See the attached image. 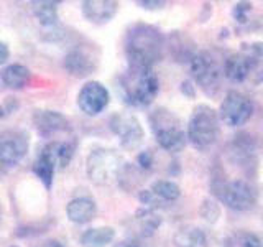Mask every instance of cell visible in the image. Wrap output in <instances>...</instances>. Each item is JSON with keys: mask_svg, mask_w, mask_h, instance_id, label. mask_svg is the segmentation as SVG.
I'll return each mask as SVG.
<instances>
[{"mask_svg": "<svg viewBox=\"0 0 263 247\" xmlns=\"http://www.w3.org/2000/svg\"><path fill=\"white\" fill-rule=\"evenodd\" d=\"M127 58L132 69H152L161 58L163 35L150 25H135L127 37Z\"/></svg>", "mask_w": 263, "mask_h": 247, "instance_id": "1", "label": "cell"}, {"mask_svg": "<svg viewBox=\"0 0 263 247\" xmlns=\"http://www.w3.org/2000/svg\"><path fill=\"white\" fill-rule=\"evenodd\" d=\"M186 137L196 150H209L219 137V114L205 104L197 105L189 119Z\"/></svg>", "mask_w": 263, "mask_h": 247, "instance_id": "2", "label": "cell"}, {"mask_svg": "<svg viewBox=\"0 0 263 247\" xmlns=\"http://www.w3.org/2000/svg\"><path fill=\"white\" fill-rule=\"evenodd\" d=\"M87 177L96 185H112L117 181L123 170L122 156L110 148H96L89 153L87 162Z\"/></svg>", "mask_w": 263, "mask_h": 247, "instance_id": "3", "label": "cell"}, {"mask_svg": "<svg viewBox=\"0 0 263 247\" xmlns=\"http://www.w3.org/2000/svg\"><path fill=\"white\" fill-rule=\"evenodd\" d=\"M152 130L158 145L170 153H178L186 147V134L179 127V120L166 109H156L152 117Z\"/></svg>", "mask_w": 263, "mask_h": 247, "instance_id": "4", "label": "cell"}, {"mask_svg": "<svg viewBox=\"0 0 263 247\" xmlns=\"http://www.w3.org/2000/svg\"><path fill=\"white\" fill-rule=\"evenodd\" d=\"M127 102L132 105L145 107L153 102L158 94L160 82L152 69H128V74L123 82Z\"/></svg>", "mask_w": 263, "mask_h": 247, "instance_id": "5", "label": "cell"}, {"mask_svg": "<svg viewBox=\"0 0 263 247\" xmlns=\"http://www.w3.org/2000/svg\"><path fill=\"white\" fill-rule=\"evenodd\" d=\"M214 195L235 211H249L257 203V191L245 180L220 181L219 186H214Z\"/></svg>", "mask_w": 263, "mask_h": 247, "instance_id": "6", "label": "cell"}, {"mask_svg": "<svg viewBox=\"0 0 263 247\" xmlns=\"http://www.w3.org/2000/svg\"><path fill=\"white\" fill-rule=\"evenodd\" d=\"M253 104L247 96L238 91H229L220 104L219 117L229 127H240L250 120Z\"/></svg>", "mask_w": 263, "mask_h": 247, "instance_id": "7", "label": "cell"}, {"mask_svg": "<svg viewBox=\"0 0 263 247\" xmlns=\"http://www.w3.org/2000/svg\"><path fill=\"white\" fill-rule=\"evenodd\" d=\"M191 73L205 93L214 94L220 82V66L209 51H201L191 58Z\"/></svg>", "mask_w": 263, "mask_h": 247, "instance_id": "8", "label": "cell"}, {"mask_svg": "<svg viewBox=\"0 0 263 247\" xmlns=\"http://www.w3.org/2000/svg\"><path fill=\"white\" fill-rule=\"evenodd\" d=\"M110 129L119 137L123 148H137L143 142L145 132L140 126V120L130 112H117L110 119Z\"/></svg>", "mask_w": 263, "mask_h": 247, "instance_id": "9", "label": "cell"}, {"mask_svg": "<svg viewBox=\"0 0 263 247\" xmlns=\"http://www.w3.org/2000/svg\"><path fill=\"white\" fill-rule=\"evenodd\" d=\"M28 152V138L23 132L0 134V168H12L18 165Z\"/></svg>", "mask_w": 263, "mask_h": 247, "instance_id": "10", "label": "cell"}, {"mask_svg": "<svg viewBox=\"0 0 263 247\" xmlns=\"http://www.w3.org/2000/svg\"><path fill=\"white\" fill-rule=\"evenodd\" d=\"M109 99H110L109 91H107V87L102 82L89 81L79 91L78 105L86 115L92 117V115L101 114L105 109L107 104H109Z\"/></svg>", "mask_w": 263, "mask_h": 247, "instance_id": "11", "label": "cell"}, {"mask_svg": "<svg viewBox=\"0 0 263 247\" xmlns=\"http://www.w3.org/2000/svg\"><path fill=\"white\" fill-rule=\"evenodd\" d=\"M119 4L114 0H86L81 4L82 15L86 16V20L96 25H102L110 22L115 13H117Z\"/></svg>", "mask_w": 263, "mask_h": 247, "instance_id": "12", "label": "cell"}, {"mask_svg": "<svg viewBox=\"0 0 263 247\" xmlns=\"http://www.w3.org/2000/svg\"><path fill=\"white\" fill-rule=\"evenodd\" d=\"M258 64L257 60H253L252 56H249L243 51L234 53L227 58L226 61V74L230 81L234 82H243L249 78L250 71Z\"/></svg>", "mask_w": 263, "mask_h": 247, "instance_id": "13", "label": "cell"}, {"mask_svg": "<svg viewBox=\"0 0 263 247\" xmlns=\"http://www.w3.org/2000/svg\"><path fill=\"white\" fill-rule=\"evenodd\" d=\"M96 211H97L96 203L86 196L74 198L66 206V216L74 224H86V222L92 221L96 216Z\"/></svg>", "mask_w": 263, "mask_h": 247, "instance_id": "14", "label": "cell"}, {"mask_svg": "<svg viewBox=\"0 0 263 247\" xmlns=\"http://www.w3.org/2000/svg\"><path fill=\"white\" fill-rule=\"evenodd\" d=\"M33 122L41 135H51L54 132L66 130L69 127L68 119L56 111H36L33 115Z\"/></svg>", "mask_w": 263, "mask_h": 247, "instance_id": "15", "label": "cell"}, {"mask_svg": "<svg viewBox=\"0 0 263 247\" xmlns=\"http://www.w3.org/2000/svg\"><path fill=\"white\" fill-rule=\"evenodd\" d=\"M56 170H58V165H56L54 156H53L51 150L48 148V145H45L43 150L40 152L35 165H33V171L36 173V177L41 180V183H43L46 188H51Z\"/></svg>", "mask_w": 263, "mask_h": 247, "instance_id": "16", "label": "cell"}, {"mask_svg": "<svg viewBox=\"0 0 263 247\" xmlns=\"http://www.w3.org/2000/svg\"><path fill=\"white\" fill-rule=\"evenodd\" d=\"M64 66L72 76H78V78L89 76L96 68L94 61L90 60L84 51H79V49H74V51H71L68 56H66Z\"/></svg>", "mask_w": 263, "mask_h": 247, "instance_id": "17", "label": "cell"}, {"mask_svg": "<svg viewBox=\"0 0 263 247\" xmlns=\"http://www.w3.org/2000/svg\"><path fill=\"white\" fill-rule=\"evenodd\" d=\"M115 237L114 227L102 226V227H90L81 236L82 247H107Z\"/></svg>", "mask_w": 263, "mask_h": 247, "instance_id": "18", "label": "cell"}, {"mask_svg": "<svg viewBox=\"0 0 263 247\" xmlns=\"http://www.w3.org/2000/svg\"><path fill=\"white\" fill-rule=\"evenodd\" d=\"M30 79V69L27 66L13 63L8 64L2 71V82L10 89H22L27 86V82Z\"/></svg>", "mask_w": 263, "mask_h": 247, "instance_id": "19", "label": "cell"}, {"mask_svg": "<svg viewBox=\"0 0 263 247\" xmlns=\"http://www.w3.org/2000/svg\"><path fill=\"white\" fill-rule=\"evenodd\" d=\"M31 10L38 19L40 25L43 28H51L58 25V4L56 2H31Z\"/></svg>", "mask_w": 263, "mask_h": 247, "instance_id": "20", "label": "cell"}, {"mask_svg": "<svg viewBox=\"0 0 263 247\" xmlns=\"http://www.w3.org/2000/svg\"><path fill=\"white\" fill-rule=\"evenodd\" d=\"M176 247H208V237L199 227H184L175 234Z\"/></svg>", "mask_w": 263, "mask_h": 247, "instance_id": "21", "label": "cell"}, {"mask_svg": "<svg viewBox=\"0 0 263 247\" xmlns=\"http://www.w3.org/2000/svg\"><path fill=\"white\" fill-rule=\"evenodd\" d=\"M48 148L51 150L56 165H58V170H63L69 165L71 158H72V153H74V147L69 142H63V140H58V142H49Z\"/></svg>", "mask_w": 263, "mask_h": 247, "instance_id": "22", "label": "cell"}, {"mask_svg": "<svg viewBox=\"0 0 263 247\" xmlns=\"http://www.w3.org/2000/svg\"><path fill=\"white\" fill-rule=\"evenodd\" d=\"M152 191L160 198L163 201H176L178 198L181 196V189L176 183L168 180H160V181H155L153 186H152Z\"/></svg>", "mask_w": 263, "mask_h": 247, "instance_id": "23", "label": "cell"}, {"mask_svg": "<svg viewBox=\"0 0 263 247\" xmlns=\"http://www.w3.org/2000/svg\"><path fill=\"white\" fill-rule=\"evenodd\" d=\"M137 221L140 222V227H142L145 236L153 234L156 229H158L161 219L156 216V214L152 209H143L137 213Z\"/></svg>", "mask_w": 263, "mask_h": 247, "instance_id": "24", "label": "cell"}, {"mask_svg": "<svg viewBox=\"0 0 263 247\" xmlns=\"http://www.w3.org/2000/svg\"><path fill=\"white\" fill-rule=\"evenodd\" d=\"M199 213H201V216H202L204 219H208L209 222H216L217 218L220 216L219 206H217L216 203H214L212 200H205V201H202Z\"/></svg>", "mask_w": 263, "mask_h": 247, "instance_id": "25", "label": "cell"}, {"mask_svg": "<svg viewBox=\"0 0 263 247\" xmlns=\"http://www.w3.org/2000/svg\"><path fill=\"white\" fill-rule=\"evenodd\" d=\"M235 242L238 247H263V241L252 233H238L235 236Z\"/></svg>", "mask_w": 263, "mask_h": 247, "instance_id": "26", "label": "cell"}, {"mask_svg": "<svg viewBox=\"0 0 263 247\" xmlns=\"http://www.w3.org/2000/svg\"><path fill=\"white\" fill-rule=\"evenodd\" d=\"M138 200L142 201L143 204H146L148 208H158V206L163 204V200H160L158 196H156L152 189L148 191V189H143V191H140L138 195Z\"/></svg>", "mask_w": 263, "mask_h": 247, "instance_id": "27", "label": "cell"}, {"mask_svg": "<svg viewBox=\"0 0 263 247\" xmlns=\"http://www.w3.org/2000/svg\"><path fill=\"white\" fill-rule=\"evenodd\" d=\"M250 10H252V4L240 2V4H237V7L234 8V16L237 19V22L243 23V22H247V13H249Z\"/></svg>", "mask_w": 263, "mask_h": 247, "instance_id": "28", "label": "cell"}, {"mask_svg": "<svg viewBox=\"0 0 263 247\" xmlns=\"http://www.w3.org/2000/svg\"><path fill=\"white\" fill-rule=\"evenodd\" d=\"M137 162H138V167H140V168L150 170V168H152V165H153V156H152L150 152L146 150V152H142V153L138 155Z\"/></svg>", "mask_w": 263, "mask_h": 247, "instance_id": "29", "label": "cell"}, {"mask_svg": "<svg viewBox=\"0 0 263 247\" xmlns=\"http://www.w3.org/2000/svg\"><path fill=\"white\" fill-rule=\"evenodd\" d=\"M142 8H146V10H158V8H163L164 2H145V0H142V2H137Z\"/></svg>", "mask_w": 263, "mask_h": 247, "instance_id": "30", "label": "cell"}, {"mask_svg": "<svg viewBox=\"0 0 263 247\" xmlns=\"http://www.w3.org/2000/svg\"><path fill=\"white\" fill-rule=\"evenodd\" d=\"M8 56H10V49H8L7 43L0 41V66L8 60Z\"/></svg>", "mask_w": 263, "mask_h": 247, "instance_id": "31", "label": "cell"}, {"mask_svg": "<svg viewBox=\"0 0 263 247\" xmlns=\"http://www.w3.org/2000/svg\"><path fill=\"white\" fill-rule=\"evenodd\" d=\"M48 247H61V244H60V242H49Z\"/></svg>", "mask_w": 263, "mask_h": 247, "instance_id": "32", "label": "cell"}, {"mask_svg": "<svg viewBox=\"0 0 263 247\" xmlns=\"http://www.w3.org/2000/svg\"><path fill=\"white\" fill-rule=\"evenodd\" d=\"M135 247H138V245H135Z\"/></svg>", "mask_w": 263, "mask_h": 247, "instance_id": "33", "label": "cell"}]
</instances>
